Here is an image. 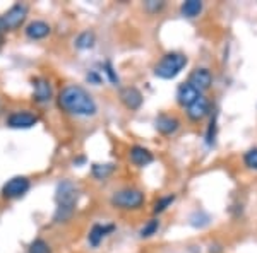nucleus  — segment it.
Wrapping results in <instances>:
<instances>
[{
    "label": "nucleus",
    "instance_id": "obj_12",
    "mask_svg": "<svg viewBox=\"0 0 257 253\" xmlns=\"http://www.w3.org/2000/svg\"><path fill=\"white\" fill-rule=\"evenodd\" d=\"M120 101L125 105L128 110H139L143 106V93L134 88V86H127V88H122L120 89Z\"/></svg>",
    "mask_w": 257,
    "mask_h": 253
},
{
    "label": "nucleus",
    "instance_id": "obj_1",
    "mask_svg": "<svg viewBox=\"0 0 257 253\" xmlns=\"http://www.w3.org/2000/svg\"><path fill=\"white\" fill-rule=\"evenodd\" d=\"M59 106L64 111L76 117H93L96 115L98 106L94 98L82 86L70 84L59 93Z\"/></svg>",
    "mask_w": 257,
    "mask_h": 253
},
{
    "label": "nucleus",
    "instance_id": "obj_14",
    "mask_svg": "<svg viewBox=\"0 0 257 253\" xmlns=\"http://www.w3.org/2000/svg\"><path fill=\"white\" fill-rule=\"evenodd\" d=\"M128 157H131V161L134 163L136 166H139V168H144V166H149L155 161V156H153V152L149 151V149L143 147V146H132L131 151H128Z\"/></svg>",
    "mask_w": 257,
    "mask_h": 253
},
{
    "label": "nucleus",
    "instance_id": "obj_13",
    "mask_svg": "<svg viewBox=\"0 0 257 253\" xmlns=\"http://www.w3.org/2000/svg\"><path fill=\"white\" fill-rule=\"evenodd\" d=\"M211 113V101L206 96H201L192 106L187 108V117L192 122H201Z\"/></svg>",
    "mask_w": 257,
    "mask_h": 253
},
{
    "label": "nucleus",
    "instance_id": "obj_7",
    "mask_svg": "<svg viewBox=\"0 0 257 253\" xmlns=\"http://www.w3.org/2000/svg\"><path fill=\"white\" fill-rule=\"evenodd\" d=\"M189 82L199 91V93H204V91H208L211 88V84H213V74L206 67H197L190 72Z\"/></svg>",
    "mask_w": 257,
    "mask_h": 253
},
{
    "label": "nucleus",
    "instance_id": "obj_21",
    "mask_svg": "<svg viewBox=\"0 0 257 253\" xmlns=\"http://www.w3.org/2000/svg\"><path fill=\"white\" fill-rule=\"evenodd\" d=\"M160 229V219H149V221L141 227L139 236L141 238H151L153 234H156Z\"/></svg>",
    "mask_w": 257,
    "mask_h": 253
},
{
    "label": "nucleus",
    "instance_id": "obj_19",
    "mask_svg": "<svg viewBox=\"0 0 257 253\" xmlns=\"http://www.w3.org/2000/svg\"><path fill=\"white\" fill-rule=\"evenodd\" d=\"M113 171H115V166L110 163H106V164L96 163V164L91 166V173H93V176L96 178V180H105V178L110 176Z\"/></svg>",
    "mask_w": 257,
    "mask_h": 253
},
{
    "label": "nucleus",
    "instance_id": "obj_3",
    "mask_svg": "<svg viewBox=\"0 0 257 253\" xmlns=\"http://www.w3.org/2000/svg\"><path fill=\"white\" fill-rule=\"evenodd\" d=\"M187 65V57L180 52H170L161 57V60L155 65V76L165 81L175 79Z\"/></svg>",
    "mask_w": 257,
    "mask_h": 253
},
{
    "label": "nucleus",
    "instance_id": "obj_2",
    "mask_svg": "<svg viewBox=\"0 0 257 253\" xmlns=\"http://www.w3.org/2000/svg\"><path fill=\"white\" fill-rule=\"evenodd\" d=\"M57 209L53 214L55 222H67L76 212L77 202H79V186L70 180H62L55 190Z\"/></svg>",
    "mask_w": 257,
    "mask_h": 253
},
{
    "label": "nucleus",
    "instance_id": "obj_24",
    "mask_svg": "<svg viewBox=\"0 0 257 253\" xmlns=\"http://www.w3.org/2000/svg\"><path fill=\"white\" fill-rule=\"evenodd\" d=\"M190 224L196 227H204L209 224V215L206 212H202V210H196V212L192 214V217H190Z\"/></svg>",
    "mask_w": 257,
    "mask_h": 253
},
{
    "label": "nucleus",
    "instance_id": "obj_28",
    "mask_svg": "<svg viewBox=\"0 0 257 253\" xmlns=\"http://www.w3.org/2000/svg\"><path fill=\"white\" fill-rule=\"evenodd\" d=\"M86 79H88L89 82H93V84H99V82H101V77H99L98 74L94 72V70H89L88 76H86Z\"/></svg>",
    "mask_w": 257,
    "mask_h": 253
},
{
    "label": "nucleus",
    "instance_id": "obj_8",
    "mask_svg": "<svg viewBox=\"0 0 257 253\" xmlns=\"http://www.w3.org/2000/svg\"><path fill=\"white\" fill-rule=\"evenodd\" d=\"M38 120L31 111H14L7 117V125L11 128H31L38 123Z\"/></svg>",
    "mask_w": 257,
    "mask_h": 253
},
{
    "label": "nucleus",
    "instance_id": "obj_26",
    "mask_svg": "<svg viewBox=\"0 0 257 253\" xmlns=\"http://www.w3.org/2000/svg\"><path fill=\"white\" fill-rule=\"evenodd\" d=\"M103 70H105V74H106V76H108V79H110L111 84L117 86L118 82H120V79H118V76H117V72H115L113 65H111L110 62H105V64H103Z\"/></svg>",
    "mask_w": 257,
    "mask_h": 253
},
{
    "label": "nucleus",
    "instance_id": "obj_23",
    "mask_svg": "<svg viewBox=\"0 0 257 253\" xmlns=\"http://www.w3.org/2000/svg\"><path fill=\"white\" fill-rule=\"evenodd\" d=\"M28 253H52V248L50 244L41 238H36L33 239L30 248H28Z\"/></svg>",
    "mask_w": 257,
    "mask_h": 253
},
{
    "label": "nucleus",
    "instance_id": "obj_5",
    "mask_svg": "<svg viewBox=\"0 0 257 253\" xmlns=\"http://www.w3.org/2000/svg\"><path fill=\"white\" fill-rule=\"evenodd\" d=\"M26 16H28L26 4H14V6L2 16L4 26H6V30H16V28H19L21 24L24 23Z\"/></svg>",
    "mask_w": 257,
    "mask_h": 253
},
{
    "label": "nucleus",
    "instance_id": "obj_22",
    "mask_svg": "<svg viewBox=\"0 0 257 253\" xmlns=\"http://www.w3.org/2000/svg\"><path fill=\"white\" fill-rule=\"evenodd\" d=\"M175 202V195L170 193V195H165V197H160L158 200L155 202V207H153V212L155 214H161L168 209L170 205Z\"/></svg>",
    "mask_w": 257,
    "mask_h": 253
},
{
    "label": "nucleus",
    "instance_id": "obj_15",
    "mask_svg": "<svg viewBox=\"0 0 257 253\" xmlns=\"http://www.w3.org/2000/svg\"><path fill=\"white\" fill-rule=\"evenodd\" d=\"M24 31H26V36L30 40H43L52 33V28L45 21H33V23L28 24Z\"/></svg>",
    "mask_w": 257,
    "mask_h": 253
},
{
    "label": "nucleus",
    "instance_id": "obj_4",
    "mask_svg": "<svg viewBox=\"0 0 257 253\" xmlns=\"http://www.w3.org/2000/svg\"><path fill=\"white\" fill-rule=\"evenodd\" d=\"M144 193L138 188H122L111 195V205L123 210H138L144 204Z\"/></svg>",
    "mask_w": 257,
    "mask_h": 253
},
{
    "label": "nucleus",
    "instance_id": "obj_29",
    "mask_svg": "<svg viewBox=\"0 0 257 253\" xmlns=\"http://www.w3.org/2000/svg\"><path fill=\"white\" fill-rule=\"evenodd\" d=\"M2 41H4V38H2V33H0V47H2Z\"/></svg>",
    "mask_w": 257,
    "mask_h": 253
},
{
    "label": "nucleus",
    "instance_id": "obj_16",
    "mask_svg": "<svg viewBox=\"0 0 257 253\" xmlns=\"http://www.w3.org/2000/svg\"><path fill=\"white\" fill-rule=\"evenodd\" d=\"M111 231H115L113 224H93L89 234H88V243L91 246H98L103 241L105 236H108Z\"/></svg>",
    "mask_w": 257,
    "mask_h": 253
},
{
    "label": "nucleus",
    "instance_id": "obj_27",
    "mask_svg": "<svg viewBox=\"0 0 257 253\" xmlns=\"http://www.w3.org/2000/svg\"><path fill=\"white\" fill-rule=\"evenodd\" d=\"M144 7H146L149 12H153V14H155V12H160L161 9H163L165 2H158V0H148V2L144 4Z\"/></svg>",
    "mask_w": 257,
    "mask_h": 253
},
{
    "label": "nucleus",
    "instance_id": "obj_18",
    "mask_svg": "<svg viewBox=\"0 0 257 253\" xmlns=\"http://www.w3.org/2000/svg\"><path fill=\"white\" fill-rule=\"evenodd\" d=\"M216 135H218V111L213 110V115H211V120H209V127H208V130H206V144H208L209 147L214 146Z\"/></svg>",
    "mask_w": 257,
    "mask_h": 253
},
{
    "label": "nucleus",
    "instance_id": "obj_20",
    "mask_svg": "<svg viewBox=\"0 0 257 253\" xmlns=\"http://www.w3.org/2000/svg\"><path fill=\"white\" fill-rule=\"evenodd\" d=\"M94 33L93 31H82L79 36L76 38V47L79 50H89L94 47Z\"/></svg>",
    "mask_w": 257,
    "mask_h": 253
},
{
    "label": "nucleus",
    "instance_id": "obj_17",
    "mask_svg": "<svg viewBox=\"0 0 257 253\" xmlns=\"http://www.w3.org/2000/svg\"><path fill=\"white\" fill-rule=\"evenodd\" d=\"M202 9H204V4L201 2V0H185L184 4L180 6V12L184 18H197L199 14L202 12Z\"/></svg>",
    "mask_w": 257,
    "mask_h": 253
},
{
    "label": "nucleus",
    "instance_id": "obj_11",
    "mask_svg": "<svg viewBox=\"0 0 257 253\" xmlns=\"http://www.w3.org/2000/svg\"><path fill=\"white\" fill-rule=\"evenodd\" d=\"M155 128L161 135H173L180 128V120L173 117V115L161 113L155 120Z\"/></svg>",
    "mask_w": 257,
    "mask_h": 253
},
{
    "label": "nucleus",
    "instance_id": "obj_10",
    "mask_svg": "<svg viewBox=\"0 0 257 253\" xmlns=\"http://www.w3.org/2000/svg\"><path fill=\"white\" fill-rule=\"evenodd\" d=\"M53 96L52 84H50L48 79L45 77H36L33 79V99L36 103H48Z\"/></svg>",
    "mask_w": 257,
    "mask_h": 253
},
{
    "label": "nucleus",
    "instance_id": "obj_25",
    "mask_svg": "<svg viewBox=\"0 0 257 253\" xmlns=\"http://www.w3.org/2000/svg\"><path fill=\"white\" fill-rule=\"evenodd\" d=\"M243 163L248 169H254L257 171V147H252L243 154Z\"/></svg>",
    "mask_w": 257,
    "mask_h": 253
},
{
    "label": "nucleus",
    "instance_id": "obj_9",
    "mask_svg": "<svg viewBox=\"0 0 257 253\" xmlns=\"http://www.w3.org/2000/svg\"><path fill=\"white\" fill-rule=\"evenodd\" d=\"M199 98H201V93H199L189 81L182 82V84L177 88V103L180 106H184V108L192 106Z\"/></svg>",
    "mask_w": 257,
    "mask_h": 253
},
{
    "label": "nucleus",
    "instance_id": "obj_6",
    "mask_svg": "<svg viewBox=\"0 0 257 253\" xmlns=\"http://www.w3.org/2000/svg\"><path fill=\"white\" fill-rule=\"evenodd\" d=\"M30 190V180L26 176H14L2 186L4 198H19Z\"/></svg>",
    "mask_w": 257,
    "mask_h": 253
}]
</instances>
